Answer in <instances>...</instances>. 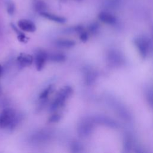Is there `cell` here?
<instances>
[{
  "instance_id": "6da1fadb",
  "label": "cell",
  "mask_w": 153,
  "mask_h": 153,
  "mask_svg": "<svg viewBox=\"0 0 153 153\" xmlns=\"http://www.w3.org/2000/svg\"><path fill=\"white\" fill-rule=\"evenodd\" d=\"M16 119V112L12 108L4 109L0 114V128L10 126Z\"/></svg>"
},
{
  "instance_id": "7a4b0ae2",
  "label": "cell",
  "mask_w": 153,
  "mask_h": 153,
  "mask_svg": "<svg viewBox=\"0 0 153 153\" xmlns=\"http://www.w3.org/2000/svg\"><path fill=\"white\" fill-rule=\"evenodd\" d=\"M72 89L69 86H66L61 90L58 93L54 102L52 104L51 108L53 110H56L63 106L66 99L72 94Z\"/></svg>"
},
{
  "instance_id": "3957f363",
  "label": "cell",
  "mask_w": 153,
  "mask_h": 153,
  "mask_svg": "<svg viewBox=\"0 0 153 153\" xmlns=\"http://www.w3.org/2000/svg\"><path fill=\"white\" fill-rule=\"evenodd\" d=\"M134 44L140 55L145 58L148 55L150 50V43L147 38L144 36H139L136 38L134 40Z\"/></svg>"
},
{
  "instance_id": "277c9868",
  "label": "cell",
  "mask_w": 153,
  "mask_h": 153,
  "mask_svg": "<svg viewBox=\"0 0 153 153\" xmlns=\"http://www.w3.org/2000/svg\"><path fill=\"white\" fill-rule=\"evenodd\" d=\"M18 26L21 30L28 32H34L37 29L34 23L28 19H21L19 20Z\"/></svg>"
},
{
  "instance_id": "5b68a950",
  "label": "cell",
  "mask_w": 153,
  "mask_h": 153,
  "mask_svg": "<svg viewBox=\"0 0 153 153\" xmlns=\"http://www.w3.org/2000/svg\"><path fill=\"white\" fill-rule=\"evenodd\" d=\"M48 59V55L44 51H38L35 56V65L37 70L38 71H41Z\"/></svg>"
},
{
  "instance_id": "8992f818",
  "label": "cell",
  "mask_w": 153,
  "mask_h": 153,
  "mask_svg": "<svg viewBox=\"0 0 153 153\" xmlns=\"http://www.w3.org/2000/svg\"><path fill=\"white\" fill-rule=\"evenodd\" d=\"M40 15L44 18H46L50 20L59 23V24H64V23L66 22V18L62 16H57V15L54 14L49 13L46 12H41Z\"/></svg>"
},
{
  "instance_id": "52a82bcc",
  "label": "cell",
  "mask_w": 153,
  "mask_h": 153,
  "mask_svg": "<svg viewBox=\"0 0 153 153\" xmlns=\"http://www.w3.org/2000/svg\"><path fill=\"white\" fill-rule=\"evenodd\" d=\"M18 61L20 65L22 67L29 66L33 62V58L31 55L22 53L18 58Z\"/></svg>"
},
{
  "instance_id": "ba28073f",
  "label": "cell",
  "mask_w": 153,
  "mask_h": 153,
  "mask_svg": "<svg viewBox=\"0 0 153 153\" xmlns=\"http://www.w3.org/2000/svg\"><path fill=\"white\" fill-rule=\"evenodd\" d=\"M98 18L101 21L107 24L112 25L116 22V19L113 15L106 12H101L99 14Z\"/></svg>"
},
{
  "instance_id": "9c48e42d",
  "label": "cell",
  "mask_w": 153,
  "mask_h": 153,
  "mask_svg": "<svg viewBox=\"0 0 153 153\" xmlns=\"http://www.w3.org/2000/svg\"><path fill=\"white\" fill-rule=\"evenodd\" d=\"M56 45L60 47L71 48L75 45V42L70 40H60L56 42Z\"/></svg>"
},
{
  "instance_id": "30bf717a",
  "label": "cell",
  "mask_w": 153,
  "mask_h": 153,
  "mask_svg": "<svg viewBox=\"0 0 153 153\" xmlns=\"http://www.w3.org/2000/svg\"><path fill=\"white\" fill-rule=\"evenodd\" d=\"M48 59L55 62H62L66 60V56L62 53H55L48 56Z\"/></svg>"
},
{
  "instance_id": "8fae6325",
  "label": "cell",
  "mask_w": 153,
  "mask_h": 153,
  "mask_svg": "<svg viewBox=\"0 0 153 153\" xmlns=\"http://www.w3.org/2000/svg\"><path fill=\"white\" fill-rule=\"evenodd\" d=\"M34 7L35 10L39 12H45V10L46 9V4L45 3L41 0H35L34 3Z\"/></svg>"
},
{
  "instance_id": "7c38bea8",
  "label": "cell",
  "mask_w": 153,
  "mask_h": 153,
  "mask_svg": "<svg viewBox=\"0 0 153 153\" xmlns=\"http://www.w3.org/2000/svg\"><path fill=\"white\" fill-rule=\"evenodd\" d=\"M7 11L10 15H13L15 11V5L12 1H9L7 3Z\"/></svg>"
},
{
  "instance_id": "4fadbf2b",
  "label": "cell",
  "mask_w": 153,
  "mask_h": 153,
  "mask_svg": "<svg viewBox=\"0 0 153 153\" xmlns=\"http://www.w3.org/2000/svg\"><path fill=\"white\" fill-rule=\"evenodd\" d=\"M51 87L52 86H49L46 89H45L43 92L40 94V99H45L46 97H47V96H49L50 91L51 90Z\"/></svg>"
},
{
  "instance_id": "5bb4252c",
  "label": "cell",
  "mask_w": 153,
  "mask_h": 153,
  "mask_svg": "<svg viewBox=\"0 0 153 153\" xmlns=\"http://www.w3.org/2000/svg\"><path fill=\"white\" fill-rule=\"evenodd\" d=\"M61 117L59 114H53L49 118V120L50 123H58L60 120Z\"/></svg>"
},
{
  "instance_id": "9a60e30c",
  "label": "cell",
  "mask_w": 153,
  "mask_h": 153,
  "mask_svg": "<svg viewBox=\"0 0 153 153\" xmlns=\"http://www.w3.org/2000/svg\"><path fill=\"white\" fill-rule=\"evenodd\" d=\"M89 38L88 34L86 32H81L80 34V39L83 41V42H86Z\"/></svg>"
},
{
  "instance_id": "2e32d148",
  "label": "cell",
  "mask_w": 153,
  "mask_h": 153,
  "mask_svg": "<svg viewBox=\"0 0 153 153\" xmlns=\"http://www.w3.org/2000/svg\"><path fill=\"white\" fill-rule=\"evenodd\" d=\"M18 40L20 42H22V43H26L27 42V41H26V38H27L26 37L25 34H24L23 33L18 35Z\"/></svg>"
},
{
  "instance_id": "e0dca14e",
  "label": "cell",
  "mask_w": 153,
  "mask_h": 153,
  "mask_svg": "<svg viewBox=\"0 0 153 153\" xmlns=\"http://www.w3.org/2000/svg\"><path fill=\"white\" fill-rule=\"evenodd\" d=\"M98 28V25L97 24H93L89 26V29L91 32H95Z\"/></svg>"
},
{
  "instance_id": "ac0fdd59",
  "label": "cell",
  "mask_w": 153,
  "mask_h": 153,
  "mask_svg": "<svg viewBox=\"0 0 153 153\" xmlns=\"http://www.w3.org/2000/svg\"><path fill=\"white\" fill-rule=\"evenodd\" d=\"M1 74H2V66L1 65H0V76L1 75Z\"/></svg>"
},
{
  "instance_id": "d6986e66",
  "label": "cell",
  "mask_w": 153,
  "mask_h": 153,
  "mask_svg": "<svg viewBox=\"0 0 153 153\" xmlns=\"http://www.w3.org/2000/svg\"><path fill=\"white\" fill-rule=\"evenodd\" d=\"M78 1H80V0H78Z\"/></svg>"
},
{
  "instance_id": "ffe728a7",
  "label": "cell",
  "mask_w": 153,
  "mask_h": 153,
  "mask_svg": "<svg viewBox=\"0 0 153 153\" xmlns=\"http://www.w3.org/2000/svg\"><path fill=\"white\" fill-rule=\"evenodd\" d=\"M0 91H1V90H0Z\"/></svg>"
}]
</instances>
